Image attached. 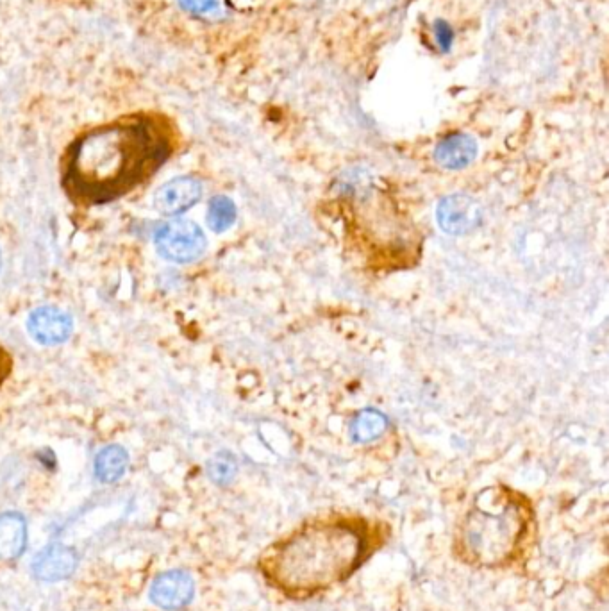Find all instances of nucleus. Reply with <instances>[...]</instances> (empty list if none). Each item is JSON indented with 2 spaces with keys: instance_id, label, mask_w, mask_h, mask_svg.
Here are the masks:
<instances>
[{
  "instance_id": "obj_1",
  "label": "nucleus",
  "mask_w": 609,
  "mask_h": 611,
  "mask_svg": "<svg viewBox=\"0 0 609 611\" xmlns=\"http://www.w3.org/2000/svg\"><path fill=\"white\" fill-rule=\"evenodd\" d=\"M174 152L167 120L120 118L81 134L61 163V186L79 206H104L147 183Z\"/></svg>"
},
{
  "instance_id": "obj_2",
  "label": "nucleus",
  "mask_w": 609,
  "mask_h": 611,
  "mask_svg": "<svg viewBox=\"0 0 609 611\" xmlns=\"http://www.w3.org/2000/svg\"><path fill=\"white\" fill-rule=\"evenodd\" d=\"M367 536L347 522H318L276 544L261 560L265 578L293 599L338 585L358 569Z\"/></svg>"
},
{
  "instance_id": "obj_3",
  "label": "nucleus",
  "mask_w": 609,
  "mask_h": 611,
  "mask_svg": "<svg viewBox=\"0 0 609 611\" xmlns=\"http://www.w3.org/2000/svg\"><path fill=\"white\" fill-rule=\"evenodd\" d=\"M527 513L511 495L486 490L479 495L459 528L458 551L477 567H502L524 542Z\"/></svg>"
},
{
  "instance_id": "obj_4",
  "label": "nucleus",
  "mask_w": 609,
  "mask_h": 611,
  "mask_svg": "<svg viewBox=\"0 0 609 611\" xmlns=\"http://www.w3.org/2000/svg\"><path fill=\"white\" fill-rule=\"evenodd\" d=\"M206 236L201 227L186 218L168 220L156 233L158 252L174 263H192L199 260L206 251Z\"/></svg>"
},
{
  "instance_id": "obj_5",
  "label": "nucleus",
  "mask_w": 609,
  "mask_h": 611,
  "mask_svg": "<svg viewBox=\"0 0 609 611\" xmlns=\"http://www.w3.org/2000/svg\"><path fill=\"white\" fill-rule=\"evenodd\" d=\"M436 220L447 235L463 236L476 231L477 227L481 226L483 211L476 199L463 193H456L440 201L436 210Z\"/></svg>"
},
{
  "instance_id": "obj_6",
  "label": "nucleus",
  "mask_w": 609,
  "mask_h": 611,
  "mask_svg": "<svg viewBox=\"0 0 609 611\" xmlns=\"http://www.w3.org/2000/svg\"><path fill=\"white\" fill-rule=\"evenodd\" d=\"M151 601L161 610H183L192 603L195 595L193 578L184 570H167L154 579Z\"/></svg>"
},
{
  "instance_id": "obj_7",
  "label": "nucleus",
  "mask_w": 609,
  "mask_h": 611,
  "mask_svg": "<svg viewBox=\"0 0 609 611\" xmlns=\"http://www.w3.org/2000/svg\"><path fill=\"white\" fill-rule=\"evenodd\" d=\"M27 331L34 342L40 345H59L67 342L72 335L74 322L67 311L54 306H42L29 315Z\"/></svg>"
},
{
  "instance_id": "obj_8",
  "label": "nucleus",
  "mask_w": 609,
  "mask_h": 611,
  "mask_svg": "<svg viewBox=\"0 0 609 611\" xmlns=\"http://www.w3.org/2000/svg\"><path fill=\"white\" fill-rule=\"evenodd\" d=\"M79 567V554L74 547L65 544H51L34 556V578L43 583H58L68 579Z\"/></svg>"
},
{
  "instance_id": "obj_9",
  "label": "nucleus",
  "mask_w": 609,
  "mask_h": 611,
  "mask_svg": "<svg viewBox=\"0 0 609 611\" xmlns=\"http://www.w3.org/2000/svg\"><path fill=\"white\" fill-rule=\"evenodd\" d=\"M202 183L197 177L183 176L168 181L154 195V206L161 215L176 217L201 201Z\"/></svg>"
},
{
  "instance_id": "obj_10",
  "label": "nucleus",
  "mask_w": 609,
  "mask_h": 611,
  "mask_svg": "<svg viewBox=\"0 0 609 611\" xmlns=\"http://www.w3.org/2000/svg\"><path fill=\"white\" fill-rule=\"evenodd\" d=\"M477 143L468 134L456 133L445 136L442 142L436 145L434 160L440 167L447 170L465 168L476 160Z\"/></svg>"
},
{
  "instance_id": "obj_11",
  "label": "nucleus",
  "mask_w": 609,
  "mask_h": 611,
  "mask_svg": "<svg viewBox=\"0 0 609 611\" xmlns=\"http://www.w3.org/2000/svg\"><path fill=\"white\" fill-rule=\"evenodd\" d=\"M26 549V517L18 511L0 513V561L18 560Z\"/></svg>"
},
{
  "instance_id": "obj_12",
  "label": "nucleus",
  "mask_w": 609,
  "mask_h": 611,
  "mask_svg": "<svg viewBox=\"0 0 609 611\" xmlns=\"http://www.w3.org/2000/svg\"><path fill=\"white\" fill-rule=\"evenodd\" d=\"M129 467V454L122 445H108L95 458V476L101 483H117Z\"/></svg>"
},
{
  "instance_id": "obj_13",
  "label": "nucleus",
  "mask_w": 609,
  "mask_h": 611,
  "mask_svg": "<svg viewBox=\"0 0 609 611\" xmlns=\"http://www.w3.org/2000/svg\"><path fill=\"white\" fill-rule=\"evenodd\" d=\"M386 427H388V420L383 413L376 410L361 411L352 424V438L359 444H368L383 435Z\"/></svg>"
},
{
  "instance_id": "obj_14",
  "label": "nucleus",
  "mask_w": 609,
  "mask_h": 611,
  "mask_svg": "<svg viewBox=\"0 0 609 611\" xmlns=\"http://www.w3.org/2000/svg\"><path fill=\"white\" fill-rule=\"evenodd\" d=\"M236 220V206L229 197L218 195L209 202L208 226L213 233H224Z\"/></svg>"
},
{
  "instance_id": "obj_15",
  "label": "nucleus",
  "mask_w": 609,
  "mask_h": 611,
  "mask_svg": "<svg viewBox=\"0 0 609 611\" xmlns=\"http://www.w3.org/2000/svg\"><path fill=\"white\" fill-rule=\"evenodd\" d=\"M238 461L231 452H218L208 461V476L215 485L226 486L236 478Z\"/></svg>"
},
{
  "instance_id": "obj_16",
  "label": "nucleus",
  "mask_w": 609,
  "mask_h": 611,
  "mask_svg": "<svg viewBox=\"0 0 609 611\" xmlns=\"http://www.w3.org/2000/svg\"><path fill=\"white\" fill-rule=\"evenodd\" d=\"M179 4L192 15H208L217 9V0H179Z\"/></svg>"
},
{
  "instance_id": "obj_17",
  "label": "nucleus",
  "mask_w": 609,
  "mask_h": 611,
  "mask_svg": "<svg viewBox=\"0 0 609 611\" xmlns=\"http://www.w3.org/2000/svg\"><path fill=\"white\" fill-rule=\"evenodd\" d=\"M434 31H436V42L440 45V49L443 52L451 51L452 42H454V31H452L451 26L445 20H438L436 26H434Z\"/></svg>"
},
{
  "instance_id": "obj_18",
  "label": "nucleus",
  "mask_w": 609,
  "mask_h": 611,
  "mask_svg": "<svg viewBox=\"0 0 609 611\" xmlns=\"http://www.w3.org/2000/svg\"><path fill=\"white\" fill-rule=\"evenodd\" d=\"M11 370H13V358L6 351V347L0 345V386L4 385V381L8 379Z\"/></svg>"
},
{
  "instance_id": "obj_19",
  "label": "nucleus",
  "mask_w": 609,
  "mask_h": 611,
  "mask_svg": "<svg viewBox=\"0 0 609 611\" xmlns=\"http://www.w3.org/2000/svg\"><path fill=\"white\" fill-rule=\"evenodd\" d=\"M0 267H2V254H0Z\"/></svg>"
}]
</instances>
